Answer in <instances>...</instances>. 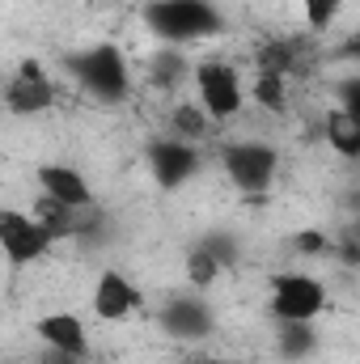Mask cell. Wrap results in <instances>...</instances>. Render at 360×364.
Here are the masks:
<instances>
[{"label": "cell", "mask_w": 360, "mask_h": 364, "mask_svg": "<svg viewBox=\"0 0 360 364\" xmlns=\"http://www.w3.org/2000/svg\"><path fill=\"white\" fill-rule=\"evenodd\" d=\"M221 166H225V178L238 195L259 199L280 178V149L271 140H233L221 149Z\"/></svg>", "instance_id": "cell-5"}, {"label": "cell", "mask_w": 360, "mask_h": 364, "mask_svg": "<svg viewBox=\"0 0 360 364\" xmlns=\"http://www.w3.org/2000/svg\"><path fill=\"white\" fill-rule=\"evenodd\" d=\"M64 73L77 81V90L85 97L102 102V106H119L132 97V64L119 43H90V47L64 55Z\"/></svg>", "instance_id": "cell-1"}, {"label": "cell", "mask_w": 360, "mask_h": 364, "mask_svg": "<svg viewBox=\"0 0 360 364\" xmlns=\"http://www.w3.org/2000/svg\"><path fill=\"white\" fill-rule=\"evenodd\" d=\"M191 85H195V106L212 119V123H229L246 110V77L238 73V64L208 55L191 64Z\"/></svg>", "instance_id": "cell-3"}, {"label": "cell", "mask_w": 360, "mask_h": 364, "mask_svg": "<svg viewBox=\"0 0 360 364\" xmlns=\"http://www.w3.org/2000/svg\"><path fill=\"white\" fill-rule=\"evenodd\" d=\"M297 246H301V255H322V250H327V237H322V233H301Z\"/></svg>", "instance_id": "cell-20"}, {"label": "cell", "mask_w": 360, "mask_h": 364, "mask_svg": "<svg viewBox=\"0 0 360 364\" xmlns=\"http://www.w3.org/2000/svg\"><path fill=\"white\" fill-rule=\"evenodd\" d=\"M250 93H255V102H259L263 110H284V106H288V73L263 64L259 77H255V85H250Z\"/></svg>", "instance_id": "cell-17"}, {"label": "cell", "mask_w": 360, "mask_h": 364, "mask_svg": "<svg viewBox=\"0 0 360 364\" xmlns=\"http://www.w3.org/2000/svg\"><path fill=\"white\" fill-rule=\"evenodd\" d=\"M140 309H144V292H140V284H136L132 275L115 272V267L97 272L93 292H90V314L93 318H102V322H132Z\"/></svg>", "instance_id": "cell-9"}, {"label": "cell", "mask_w": 360, "mask_h": 364, "mask_svg": "<svg viewBox=\"0 0 360 364\" xmlns=\"http://www.w3.org/2000/svg\"><path fill=\"white\" fill-rule=\"evenodd\" d=\"M327 144L339 153V157H360V114L356 106H335L327 114Z\"/></svg>", "instance_id": "cell-13"}, {"label": "cell", "mask_w": 360, "mask_h": 364, "mask_svg": "<svg viewBox=\"0 0 360 364\" xmlns=\"http://www.w3.org/2000/svg\"><path fill=\"white\" fill-rule=\"evenodd\" d=\"M344 4H348V0H301V21H305V30H309V34H327V30L339 21Z\"/></svg>", "instance_id": "cell-19"}, {"label": "cell", "mask_w": 360, "mask_h": 364, "mask_svg": "<svg viewBox=\"0 0 360 364\" xmlns=\"http://www.w3.org/2000/svg\"><path fill=\"white\" fill-rule=\"evenodd\" d=\"M0 102H4V110H9L13 119H43V114L55 110L60 90H55V77H51L38 60H21V64L9 73V81H4V90H0Z\"/></svg>", "instance_id": "cell-7"}, {"label": "cell", "mask_w": 360, "mask_h": 364, "mask_svg": "<svg viewBox=\"0 0 360 364\" xmlns=\"http://www.w3.org/2000/svg\"><path fill=\"white\" fill-rule=\"evenodd\" d=\"M34 182H38V195L51 199V203H64L73 212H90L93 208V182L85 178V170H77L68 161L34 166Z\"/></svg>", "instance_id": "cell-12"}, {"label": "cell", "mask_w": 360, "mask_h": 364, "mask_svg": "<svg viewBox=\"0 0 360 364\" xmlns=\"http://www.w3.org/2000/svg\"><path fill=\"white\" fill-rule=\"evenodd\" d=\"M212 132V119L195 106V102H179L170 110V136L174 140H186V144H199L203 136Z\"/></svg>", "instance_id": "cell-16"}, {"label": "cell", "mask_w": 360, "mask_h": 364, "mask_svg": "<svg viewBox=\"0 0 360 364\" xmlns=\"http://www.w3.org/2000/svg\"><path fill=\"white\" fill-rule=\"evenodd\" d=\"M55 250V233L21 208H0V259L9 267H34Z\"/></svg>", "instance_id": "cell-6"}, {"label": "cell", "mask_w": 360, "mask_h": 364, "mask_svg": "<svg viewBox=\"0 0 360 364\" xmlns=\"http://www.w3.org/2000/svg\"><path fill=\"white\" fill-rule=\"evenodd\" d=\"M225 272V263L203 246V242H195L191 250H186V284L195 288V292H203V288H212L216 284V275Z\"/></svg>", "instance_id": "cell-18"}, {"label": "cell", "mask_w": 360, "mask_h": 364, "mask_svg": "<svg viewBox=\"0 0 360 364\" xmlns=\"http://www.w3.org/2000/svg\"><path fill=\"white\" fill-rule=\"evenodd\" d=\"M157 326L174 339V343H208L216 335V309L203 292L186 288L162 301L157 309Z\"/></svg>", "instance_id": "cell-8"}, {"label": "cell", "mask_w": 360, "mask_h": 364, "mask_svg": "<svg viewBox=\"0 0 360 364\" xmlns=\"http://www.w3.org/2000/svg\"><path fill=\"white\" fill-rule=\"evenodd\" d=\"M280 326V356L284 360H305L318 352V322H275Z\"/></svg>", "instance_id": "cell-14"}, {"label": "cell", "mask_w": 360, "mask_h": 364, "mask_svg": "<svg viewBox=\"0 0 360 364\" xmlns=\"http://www.w3.org/2000/svg\"><path fill=\"white\" fill-rule=\"evenodd\" d=\"M199 166H203L199 144H186V140H174V136L149 144V174L162 191H182L199 174Z\"/></svg>", "instance_id": "cell-10"}, {"label": "cell", "mask_w": 360, "mask_h": 364, "mask_svg": "<svg viewBox=\"0 0 360 364\" xmlns=\"http://www.w3.org/2000/svg\"><path fill=\"white\" fill-rule=\"evenodd\" d=\"M34 339L47 352H55V356H73V360L90 356V326L73 309H47V314H38L34 318Z\"/></svg>", "instance_id": "cell-11"}, {"label": "cell", "mask_w": 360, "mask_h": 364, "mask_svg": "<svg viewBox=\"0 0 360 364\" xmlns=\"http://www.w3.org/2000/svg\"><path fill=\"white\" fill-rule=\"evenodd\" d=\"M81 4H102V0H81Z\"/></svg>", "instance_id": "cell-23"}, {"label": "cell", "mask_w": 360, "mask_h": 364, "mask_svg": "<svg viewBox=\"0 0 360 364\" xmlns=\"http://www.w3.org/2000/svg\"><path fill=\"white\" fill-rule=\"evenodd\" d=\"M268 309L275 322H318L331 309V292L314 272H275L268 279Z\"/></svg>", "instance_id": "cell-4"}, {"label": "cell", "mask_w": 360, "mask_h": 364, "mask_svg": "<svg viewBox=\"0 0 360 364\" xmlns=\"http://www.w3.org/2000/svg\"><path fill=\"white\" fill-rule=\"evenodd\" d=\"M55 364H85V360H73V356H55Z\"/></svg>", "instance_id": "cell-21"}, {"label": "cell", "mask_w": 360, "mask_h": 364, "mask_svg": "<svg viewBox=\"0 0 360 364\" xmlns=\"http://www.w3.org/2000/svg\"><path fill=\"white\" fill-rule=\"evenodd\" d=\"M208 364H233V360H208Z\"/></svg>", "instance_id": "cell-22"}, {"label": "cell", "mask_w": 360, "mask_h": 364, "mask_svg": "<svg viewBox=\"0 0 360 364\" xmlns=\"http://www.w3.org/2000/svg\"><path fill=\"white\" fill-rule=\"evenodd\" d=\"M149 77L162 90H179L182 81H191V60L182 55L179 47H157V55L149 64Z\"/></svg>", "instance_id": "cell-15"}, {"label": "cell", "mask_w": 360, "mask_h": 364, "mask_svg": "<svg viewBox=\"0 0 360 364\" xmlns=\"http://www.w3.org/2000/svg\"><path fill=\"white\" fill-rule=\"evenodd\" d=\"M144 26L157 43L166 47H191L208 43L225 30V13L212 0H149L144 4Z\"/></svg>", "instance_id": "cell-2"}]
</instances>
